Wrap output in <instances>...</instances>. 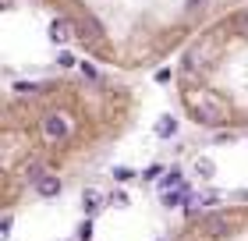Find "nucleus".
Instances as JSON below:
<instances>
[{"instance_id": "nucleus-1", "label": "nucleus", "mask_w": 248, "mask_h": 241, "mask_svg": "<svg viewBox=\"0 0 248 241\" xmlns=\"http://www.w3.org/2000/svg\"><path fill=\"white\" fill-rule=\"evenodd\" d=\"M185 103H188V110H191V117H195L199 124H223V110H220V103H217V96H185Z\"/></svg>"}, {"instance_id": "nucleus-2", "label": "nucleus", "mask_w": 248, "mask_h": 241, "mask_svg": "<svg viewBox=\"0 0 248 241\" xmlns=\"http://www.w3.org/2000/svg\"><path fill=\"white\" fill-rule=\"evenodd\" d=\"M71 128H75V121L67 117L64 110H53V113L43 117V135H46L50 142H64L67 135H71Z\"/></svg>"}, {"instance_id": "nucleus-3", "label": "nucleus", "mask_w": 248, "mask_h": 241, "mask_svg": "<svg viewBox=\"0 0 248 241\" xmlns=\"http://www.w3.org/2000/svg\"><path fill=\"white\" fill-rule=\"evenodd\" d=\"M71 29H75V36H82V39H99L103 36V25H99V21L89 15V11H75V18H71Z\"/></svg>"}, {"instance_id": "nucleus-4", "label": "nucleus", "mask_w": 248, "mask_h": 241, "mask_svg": "<svg viewBox=\"0 0 248 241\" xmlns=\"http://www.w3.org/2000/svg\"><path fill=\"white\" fill-rule=\"evenodd\" d=\"M206 57H209V47H206V43H195V47H188L185 57H181V61H185V71H188V75L202 71V67H206Z\"/></svg>"}, {"instance_id": "nucleus-5", "label": "nucleus", "mask_w": 248, "mask_h": 241, "mask_svg": "<svg viewBox=\"0 0 248 241\" xmlns=\"http://www.w3.org/2000/svg\"><path fill=\"white\" fill-rule=\"evenodd\" d=\"M202 231H206L209 238H227V234H231V220H227L223 213L206 216V220H202Z\"/></svg>"}, {"instance_id": "nucleus-6", "label": "nucleus", "mask_w": 248, "mask_h": 241, "mask_svg": "<svg viewBox=\"0 0 248 241\" xmlns=\"http://www.w3.org/2000/svg\"><path fill=\"white\" fill-rule=\"evenodd\" d=\"M32 188H36L43 199H53V195H61V177H57V174H43Z\"/></svg>"}, {"instance_id": "nucleus-7", "label": "nucleus", "mask_w": 248, "mask_h": 241, "mask_svg": "<svg viewBox=\"0 0 248 241\" xmlns=\"http://www.w3.org/2000/svg\"><path fill=\"white\" fill-rule=\"evenodd\" d=\"M71 32H75V29H71V21H64V18H53V21H50V39L57 43V47L71 39Z\"/></svg>"}, {"instance_id": "nucleus-8", "label": "nucleus", "mask_w": 248, "mask_h": 241, "mask_svg": "<svg viewBox=\"0 0 248 241\" xmlns=\"http://www.w3.org/2000/svg\"><path fill=\"white\" fill-rule=\"evenodd\" d=\"M174 188H188V185H185V174H181V170H170V174H167V177L160 181V192H174Z\"/></svg>"}, {"instance_id": "nucleus-9", "label": "nucleus", "mask_w": 248, "mask_h": 241, "mask_svg": "<svg viewBox=\"0 0 248 241\" xmlns=\"http://www.w3.org/2000/svg\"><path fill=\"white\" fill-rule=\"evenodd\" d=\"M174 131H177V121L170 117V113H167V117H160V121H156V135H160V139H170Z\"/></svg>"}, {"instance_id": "nucleus-10", "label": "nucleus", "mask_w": 248, "mask_h": 241, "mask_svg": "<svg viewBox=\"0 0 248 241\" xmlns=\"http://www.w3.org/2000/svg\"><path fill=\"white\" fill-rule=\"evenodd\" d=\"M195 174H199V177H213V174H217V163L206 160V156H199V160H195Z\"/></svg>"}, {"instance_id": "nucleus-11", "label": "nucleus", "mask_w": 248, "mask_h": 241, "mask_svg": "<svg viewBox=\"0 0 248 241\" xmlns=\"http://www.w3.org/2000/svg\"><path fill=\"white\" fill-rule=\"evenodd\" d=\"M82 202H85V213H89V216H93V213L99 209V195H96L93 188H85V195H82Z\"/></svg>"}, {"instance_id": "nucleus-12", "label": "nucleus", "mask_w": 248, "mask_h": 241, "mask_svg": "<svg viewBox=\"0 0 248 241\" xmlns=\"http://www.w3.org/2000/svg\"><path fill=\"white\" fill-rule=\"evenodd\" d=\"M135 177V170H128V167H114V181L117 185H124V181H131Z\"/></svg>"}, {"instance_id": "nucleus-13", "label": "nucleus", "mask_w": 248, "mask_h": 241, "mask_svg": "<svg viewBox=\"0 0 248 241\" xmlns=\"http://www.w3.org/2000/svg\"><path fill=\"white\" fill-rule=\"evenodd\" d=\"M78 241H93V220H85L78 227Z\"/></svg>"}, {"instance_id": "nucleus-14", "label": "nucleus", "mask_w": 248, "mask_h": 241, "mask_svg": "<svg viewBox=\"0 0 248 241\" xmlns=\"http://www.w3.org/2000/svg\"><path fill=\"white\" fill-rule=\"evenodd\" d=\"M234 25H238V32H241V36L248 39V11H241V15H238V21H234Z\"/></svg>"}, {"instance_id": "nucleus-15", "label": "nucleus", "mask_w": 248, "mask_h": 241, "mask_svg": "<svg viewBox=\"0 0 248 241\" xmlns=\"http://www.w3.org/2000/svg\"><path fill=\"white\" fill-rule=\"evenodd\" d=\"M36 82H15V93H36Z\"/></svg>"}, {"instance_id": "nucleus-16", "label": "nucleus", "mask_w": 248, "mask_h": 241, "mask_svg": "<svg viewBox=\"0 0 248 241\" xmlns=\"http://www.w3.org/2000/svg\"><path fill=\"white\" fill-rule=\"evenodd\" d=\"M11 227H15V216L4 213V224H0V231H4V238H11Z\"/></svg>"}, {"instance_id": "nucleus-17", "label": "nucleus", "mask_w": 248, "mask_h": 241, "mask_svg": "<svg viewBox=\"0 0 248 241\" xmlns=\"http://www.w3.org/2000/svg\"><path fill=\"white\" fill-rule=\"evenodd\" d=\"M57 64H61V67H71V64H78V61H75L71 53H61V57H57Z\"/></svg>"}, {"instance_id": "nucleus-18", "label": "nucleus", "mask_w": 248, "mask_h": 241, "mask_svg": "<svg viewBox=\"0 0 248 241\" xmlns=\"http://www.w3.org/2000/svg\"><path fill=\"white\" fill-rule=\"evenodd\" d=\"M160 174H163V167H160V163H153L149 170H145V177H149V181H153V177H160Z\"/></svg>"}]
</instances>
